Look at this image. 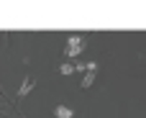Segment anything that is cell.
<instances>
[{
	"label": "cell",
	"instance_id": "obj_1",
	"mask_svg": "<svg viewBox=\"0 0 146 118\" xmlns=\"http://www.w3.org/2000/svg\"><path fill=\"white\" fill-rule=\"evenodd\" d=\"M82 46H85V39H82V36H69V41H67V54H69V57H77V54L82 51Z\"/></svg>",
	"mask_w": 146,
	"mask_h": 118
},
{
	"label": "cell",
	"instance_id": "obj_2",
	"mask_svg": "<svg viewBox=\"0 0 146 118\" xmlns=\"http://www.w3.org/2000/svg\"><path fill=\"white\" fill-rule=\"evenodd\" d=\"M95 69H98V64H95V62H87V77L82 80V87H90V85L95 82V77H98Z\"/></svg>",
	"mask_w": 146,
	"mask_h": 118
},
{
	"label": "cell",
	"instance_id": "obj_4",
	"mask_svg": "<svg viewBox=\"0 0 146 118\" xmlns=\"http://www.w3.org/2000/svg\"><path fill=\"white\" fill-rule=\"evenodd\" d=\"M54 116H56V118H72V116H74V111L67 108V105H56V108H54Z\"/></svg>",
	"mask_w": 146,
	"mask_h": 118
},
{
	"label": "cell",
	"instance_id": "obj_3",
	"mask_svg": "<svg viewBox=\"0 0 146 118\" xmlns=\"http://www.w3.org/2000/svg\"><path fill=\"white\" fill-rule=\"evenodd\" d=\"M33 85H36V77H33V75H28V77L23 80V85H21V90H18V95H21V98H23V95H28V93L33 90Z\"/></svg>",
	"mask_w": 146,
	"mask_h": 118
},
{
	"label": "cell",
	"instance_id": "obj_5",
	"mask_svg": "<svg viewBox=\"0 0 146 118\" xmlns=\"http://www.w3.org/2000/svg\"><path fill=\"white\" fill-rule=\"evenodd\" d=\"M74 69H77V67H72V64H62V67H59V72H62V75H72Z\"/></svg>",
	"mask_w": 146,
	"mask_h": 118
}]
</instances>
